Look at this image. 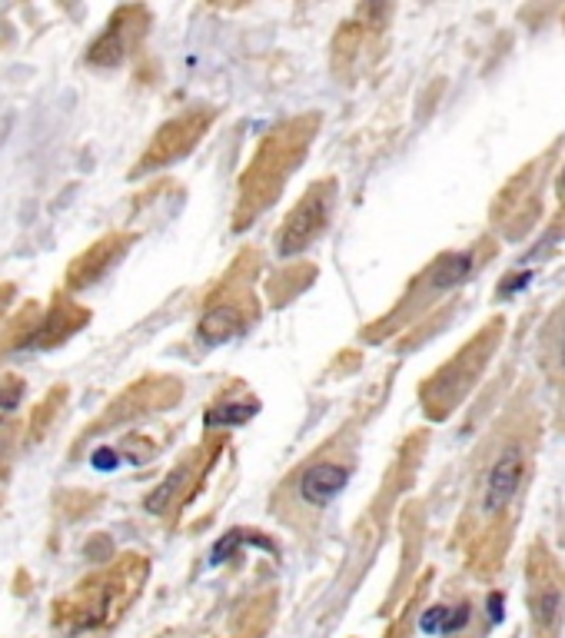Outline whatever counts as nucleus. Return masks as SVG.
<instances>
[{
  "label": "nucleus",
  "instance_id": "14",
  "mask_svg": "<svg viewBox=\"0 0 565 638\" xmlns=\"http://www.w3.org/2000/svg\"><path fill=\"white\" fill-rule=\"evenodd\" d=\"M7 300H11V286H4V290H0V310L7 306Z\"/></svg>",
  "mask_w": 565,
  "mask_h": 638
},
{
  "label": "nucleus",
  "instance_id": "12",
  "mask_svg": "<svg viewBox=\"0 0 565 638\" xmlns=\"http://www.w3.org/2000/svg\"><path fill=\"white\" fill-rule=\"evenodd\" d=\"M21 389H24V386H21V379H11L7 386H0V419H4L13 406H17V399H21Z\"/></svg>",
  "mask_w": 565,
  "mask_h": 638
},
{
  "label": "nucleus",
  "instance_id": "6",
  "mask_svg": "<svg viewBox=\"0 0 565 638\" xmlns=\"http://www.w3.org/2000/svg\"><path fill=\"white\" fill-rule=\"evenodd\" d=\"M522 472H526V453L522 446H506L502 453L495 455L493 469L485 476V489H483V509L493 515L502 506H509V499L519 492L522 486Z\"/></svg>",
  "mask_w": 565,
  "mask_h": 638
},
{
  "label": "nucleus",
  "instance_id": "9",
  "mask_svg": "<svg viewBox=\"0 0 565 638\" xmlns=\"http://www.w3.org/2000/svg\"><path fill=\"white\" fill-rule=\"evenodd\" d=\"M469 622V608H429L423 616V632L429 635H452Z\"/></svg>",
  "mask_w": 565,
  "mask_h": 638
},
{
  "label": "nucleus",
  "instance_id": "5",
  "mask_svg": "<svg viewBox=\"0 0 565 638\" xmlns=\"http://www.w3.org/2000/svg\"><path fill=\"white\" fill-rule=\"evenodd\" d=\"M210 120H213V110H193V114H183L177 116V120H170L166 127H160L154 143L147 147L140 170H154V166L180 160L183 153H190L200 143V137L207 133V127H210Z\"/></svg>",
  "mask_w": 565,
  "mask_h": 638
},
{
  "label": "nucleus",
  "instance_id": "7",
  "mask_svg": "<svg viewBox=\"0 0 565 638\" xmlns=\"http://www.w3.org/2000/svg\"><path fill=\"white\" fill-rule=\"evenodd\" d=\"M130 236H106L97 246H90L83 256H77L71 263V273H67V283L71 286H90L97 279L104 276L106 269L117 263L120 256L127 253Z\"/></svg>",
  "mask_w": 565,
  "mask_h": 638
},
{
  "label": "nucleus",
  "instance_id": "13",
  "mask_svg": "<svg viewBox=\"0 0 565 638\" xmlns=\"http://www.w3.org/2000/svg\"><path fill=\"white\" fill-rule=\"evenodd\" d=\"M559 362H562V370H565V323H562V336H559Z\"/></svg>",
  "mask_w": 565,
  "mask_h": 638
},
{
  "label": "nucleus",
  "instance_id": "2",
  "mask_svg": "<svg viewBox=\"0 0 565 638\" xmlns=\"http://www.w3.org/2000/svg\"><path fill=\"white\" fill-rule=\"evenodd\" d=\"M249 259H253L249 253L247 259L240 256L236 269L223 279V286L216 290V296H213L210 306H207V313H203L200 319L203 343L220 346L226 339L240 336V333L257 319V302H253V290H249V276H253Z\"/></svg>",
  "mask_w": 565,
  "mask_h": 638
},
{
  "label": "nucleus",
  "instance_id": "8",
  "mask_svg": "<svg viewBox=\"0 0 565 638\" xmlns=\"http://www.w3.org/2000/svg\"><path fill=\"white\" fill-rule=\"evenodd\" d=\"M137 17H143V11L123 7L117 11L114 23H106L104 37L90 47V64H120L130 54V44L137 37Z\"/></svg>",
  "mask_w": 565,
  "mask_h": 638
},
{
  "label": "nucleus",
  "instance_id": "3",
  "mask_svg": "<svg viewBox=\"0 0 565 638\" xmlns=\"http://www.w3.org/2000/svg\"><path fill=\"white\" fill-rule=\"evenodd\" d=\"M333 197H336L333 180H326V183H313V190L296 203L293 213H290L280 226V253L282 256H293V253H299V250H307L319 233L326 230Z\"/></svg>",
  "mask_w": 565,
  "mask_h": 638
},
{
  "label": "nucleus",
  "instance_id": "4",
  "mask_svg": "<svg viewBox=\"0 0 565 638\" xmlns=\"http://www.w3.org/2000/svg\"><path fill=\"white\" fill-rule=\"evenodd\" d=\"M350 476L353 469L346 459H336V455H319L313 463H307L299 469L293 486V509L296 512H316L326 509L342 489L350 486Z\"/></svg>",
  "mask_w": 565,
  "mask_h": 638
},
{
  "label": "nucleus",
  "instance_id": "10",
  "mask_svg": "<svg viewBox=\"0 0 565 638\" xmlns=\"http://www.w3.org/2000/svg\"><path fill=\"white\" fill-rule=\"evenodd\" d=\"M253 416H257V403H247V406L243 403H223L207 416V422L210 426H243Z\"/></svg>",
  "mask_w": 565,
  "mask_h": 638
},
{
  "label": "nucleus",
  "instance_id": "11",
  "mask_svg": "<svg viewBox=\"0 0 565 638\" xmlns=\"http://www.w3.org/2000/svg\"><path fill=\"white\" fill-rule=\"evenodd\" d=\"M559 605H562V592H559V589L542 592V599L535 602V618H539V625H552L555 616H559Z\"/></svg>",
  "mask_w": 565,
  "mask_h": 638
},
{
  "label": "nucleus",
  "instance_id": "1",
  "mask_svg": "<svg viewBox=\"0 0 565 638\" xmlns=\"http://www.w3.org/2000/svg\"><path fill=\"white\" fill-rule=\"evenodd\" d=\"M313 130H316V116H299V120H290V123L276 127L270 137L259 143L247 174L240 176V203H236L233 220L236 230L249 226L273 200L280 197L282 183L303 163V153H307L309 140H313Z\"/></svg>",
  "mask_w": 565,
  "mask_h": 638
}]
</instances>
